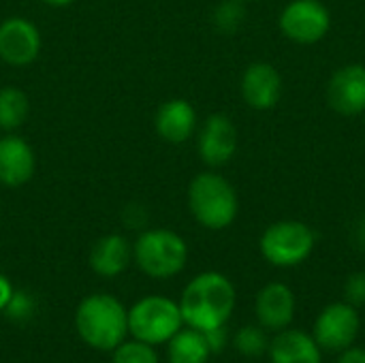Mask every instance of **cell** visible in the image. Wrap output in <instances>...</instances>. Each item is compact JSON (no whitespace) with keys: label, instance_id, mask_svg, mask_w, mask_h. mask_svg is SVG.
<instances>
[{"label":"cell","instance_id":"cell-25","mask_svg":"<svg viewBox=\"0 0 365 363\" xmlns=\"http://www.w3.org/2000/svg\"><path fill=\"white\" fill-rule=\"evenodd\" d=\"M203 336H205V340H207V347H210L212 355L222 353V351H225V347H227V342H229L227 325H222V327H214V329H207V332H203Z\"/></svg>","mask_w":365,"mask_h":363},{"label":"cell","instance_id":"cell-28","mask_svg":"<svg viewBox=\"0 0 365 363\" xmlns=\"http://www.w3.org/2000/svg\"><path fill=\"white\" fill-rule=\"evenodd\" d=\"M353 237H355V244H357V246H359V248L365 252V216L357 220L355 231H353Z\"/></svg>","mask_w":365,"mask_h":363},{"label":"cell","instance_id":"cell-6","mask_svg":"<svg viewBox=\"0 0 365 363\" xmlns=\"http://www.w3.org/2000/svg\"><path fill=\"white\" fill-rule=\"evenodd\" d=\"M182 327L180 304L171 297L148 295L128 308V334L152 347L167 344Z\"/></svg>","mask_w":365,"mask_h":363},{"label":"cell","instance_id":"cell-2","mask_svg":"<svg viewBox=\"0 0 365 363\" xmlns=\"http://www.w3.org/2000/svg\"><path fill=\"white\" fill-rule=\"evenodd\" d=\"M188 212L207 231L229 229L240 214V195L231 180L216 169L197 173L186 190Z\"/></svg>","mask_w":365,"mask_h":363},{"label":"cell","instance_id":"cell-3","mask_svg":"<svg viewBox=\"0 0 365 363\" xmlns=\"http://www.w3.org/2000/svg\"><path fill=\"white\" fill-rule=\"evenodd\" d=\"M75 329L90 349L111 353L128 336V310L109 293H92L75 310Z\"/></svg>","mask_w":365,"mask_h":363},{"label":"cell","instance_id":"cell-18","mask_svg":"<svg viewBox=\"0 0 365 363\" xmlns=\"http://www.w3.org/2000/svg\"><path fill=\"white\" fill-rule=\"evenodd\" d=\"M212 351L203 332L192 327H182L167 342V359L169 363H207Z\"/></svg>","mask_w":365,"mask_h":363},{"label":"cell","instance_id":"cell-31","mask_svg":"<svg viewBox=\"0 0 365 363\" xmlns=\"http://www.w3.org/2000/svg\"><path fill=\"white\" fill-rule=\"evenodd\" d=\"M364 124H365V113H364Z\"/></svg>","mask_w":365,"mask_h":363},{"label":"cell","instance_id":"cell-11","mask_svg":"<svg viewBox=\"0 0 365 363\" xmlns=\"http://www.w3.org/2000/svg\"><path fill=\"white\" fill-rule=\"evenodd\" d=\"M284 92V79L280 71L265 60L252 62L244 68L240 79V94L246 107L252 111H272Z\"/></svg>","mask_w":365,"mask_h":363},{"label":"cell","instance_id":"cell-22","mask_svg":"<svg viewBox=\"0 0 365 363\" xmlns=\"http://www.w3.org/2000/svg\"><path fill=\"white\" fill-rule=\"evenodd\" d=\"M111 363H158V355L152 344L133 338L111 351Z\"/></svg>","mask_w":365,"mask_h":363},{"label":"cell","instance_id":"cell-29","mask_svg":"<svg viewBox=\"0 0 365 363\" xmlns=\"http://www.w3.org/2000/svg\"><path fill=\"white\" fill-rule=\"evenodd\" d=\"M41 2L47 6H53V9H62V6H71L75 0H41Z\"/></svg>","mask_w":365,"mask_h":363},{"label":"cell","instance_id":"cell-1","mask_svg":"<svg viewBox=\"0 0 365 363\" xmlns=\"http://www.w3.org/2000/svg\"><path fill=\"white\" fill-rule=\"evenodd\" d=\"M235 287L225 274L201 272L184 287L178 304L186 327L207 332L227 325L235 310Z\"/></svg>","mask_w":365,"mask_h":363},{"label":"cell","instance_id":"cell-21","mask_svg":"<svg viewBox=\"0 0 365 363\" xmlns=\"http://www.w3.org/2000/svg\"><path fill=\"white\" fill-rule=\"evenodd\" d=\"M233 347L240 355L244 357H261L267 353L269 349V338H267V329H263L261 325H246L242 329L235 332L233 336Z\"/></svg>","mask_w":365,"mask_h":363},{"label":"cell","instance_id":"cell-5","mask_svg":"<svg viewBox=\"0 0 365 363\" xmlns=\"http://www.w3.org/2000/svg\"><path fill=\"white\" fill-rule=\"evenodd\" d=\"M317 248V233L314 229L297 218H284L272 223L259 237V252L261 257L282 270L297 267L306 263Z\"/></svg>","mask_w":365,"mask_h":363},{"label":"cell","instance_id":"cell-8","mask_svg":"<svg viewBox=\"0 0 365 363\" xmlns=\"http://www.w3.org/2000/svg\"><path fill=\"white\" fill-rule=\"evenodd\" d=\"M361 329L359 308L351 306L349 302H334L321 310L314 321L312 338L323 351L342 353L355 344Z\"/></svg>","mask_w":365,"mask_h":363},{"label":"cell","instance_id":"cell-26","mask_svg":"<svg viewBox=\"0 0 365 363\" xmlns=\"http://www.w3.org/2000/svg\"><path fill=\"white\" fill-rule=\"evenodd\" d=\"M338 363H365V349L359 347H349L346 351L340 353Z\"/></svg>","mask_w":365,"mask_h":363},{"label":"cell","instance_id":"cell-4","mask_svg":"<svg viewBox=\"0 0 365 363\" xmlns=\"http://www.w3.org/2000/svg\"><path fill=\"white\" fill-rule=\"evenodd\" d=\"M133 261L145 276L167 280L184 272L188 263V244L171 229H145L133 244Z\"/></svg>","mask_w":365,"mask_h":363},{"label":"cell","instance_id":"cell-9","mask_svg":"<svg viewBox=\"0 0 365 363\" xmlns=\"http://www.w3.org/2000/svg\"><path fill=\"white\" fill-rule=\"evenodd\" d=\"M240 145V133L235 122L227 113H210L197 128V152L205 167L220 169L229 165Z\"/></svg>","mask_w":365,"mask_h":363},{"label":"cell","instance_id":"cell-12","mask_svg":"<svg viewBox=\"0 0 365 363\" xmlns=\"http://www.w3.org/2000/svg\"><path fill=\"white\" fill-rule=\"evenodd\" d=\"M327 105L346 118L365 113V64L351 62L336 68L325 88Z\"/></svg>","mask_w":365,"mask_h":363},{"label":"cell","instance_id":"cell-14","mask_svg":"<svg viewBox=\"0 0 365 363\" xmlns=\"http://www.w3.org/2000/svg\"><path fill=\"white\" fill-rule=\"evenodd\" d=\"M297 310L295 293L284 282H269L265 285L255 300V315L263 329L267 332H282L287 329Z\"/></svg>","mask_w":365,"mask_h":363},{"label":"cell","instance_id":"cell-10","mask_svg":"<svg viewBox=\"0 0 365 363\" xmlns=\"http://www.w3.org/2000/svg\"><path fill=\"white\" fill-rule=\"evenodd\" d=\"M43 36L38 26L24 17L11 15L0 21V60L9 66H30L41 56Z\"/></svg>","mask_w":365,"mask_h":363},{"label":"cell","instance_id":"cell-16","mask_svg":"<svg viewBox=\"0 0 365 363\" xmlns=\"http://www.w3.org/2000/svg\"><path fill=\"white\" fill-rule=\"evenodd\" d=\"M90 267L101 278H115L133 261V244L120 233H107L90 248Z\"/></svg>","mask_w":365,"mask_h":363},{"label":"cell","instance_id":"cell-20","mask_svg":"<svg viewBox=\"0 0 365 363\" xmlns=\"http://www.w3.org/2000/svg\"><path fill=\"white\" fill-rule=\"evenodd\" d=\"M248 17L246 2L240 0H220L212 11V24L220 34H235Z\"/></svg>","mask_w":365,"mask_h":363},{"label":"cell","instance_id":"cell-24","mask_svg":"<svg viewBox=\"0 0 365 363\" xmlns=\"http://www.w3.org/2000/svg\"><path fill=\"white\" fill-rule=\"evenodd\" d=\"M344 302L355 308L365 306V272H355L344 280Z\"/></svg>","mask_w":365,"mask_h":363},{"label":"cell","instance_id":"cell-27","mask_svg":"<svg viewBox=\"0 0 365 363\" xmlns=\"http://www.w3.org/2000/svg\"><path fill=\"white\" fill-rule=\"evenodd\" d=\"M13 291H15V289H13L11 280H9L4 274H0V312H4V308H6V304H9Z\"/></svg>","mask_w":365,"mask_h":363},{"label":"cell","instance_id":"cell-7","mask_svg":"<svg viewBox=\"0 0 365 363\" xmlns=\"http://www.w3.org/2000/svg\"><path fill=\"white\" fill-rule=\"evenodd\" d=\"M331 26V11L323 0H289L278 15L282 36L295 45L321 43Z\"/></svg>","mask_w":365,"mask_h":363},{"label":"cell","instance_id":"cell-30","mask_svg":"<svg viewBox=\"0 0 365 363\" xmlns=\"http://www.w3.org/2000/svg\"><path fill=\"white\" fill-rule=\"evenodd\" d=\"M240 2H246L248 4V2H255V0H240Z\"/></svg>","mask_w":365,"mask_h":363},{"label":"cell","instance_id":"cell-13","mask_svg":"<svg viewBox=\"0 0 365 363\" xmlns=\"http://www.w3.org/2000/svg\"><path fill=\"white\" fill-rule=\"evenodd\" d=\"M199 128V113L195 105L186 98H169L158 105L154 113L156 135L171 145H182Z\"/></svg>","mask_w":365,"mask_h":363},{"label":"cell","instance_id":"cell-19","mask_svg":"<svg viewBox=\"0 0 365 363\" xmlns=\"http://www.w3.org/2000/svg\"><path fill=\"white\" fill-rule=\"evenodd\" d=\"M30 116V98L17 86L0 88V131L15 133Z\"/></svg>","mask_w":365,"mask_h":363},{"label":"cell","instance_id":"cell-23","mask_svg":"<svg viewBox=\"0 0 365 363\" xmlns=\"http://www.w3.org/2000/svg\"><path fill=\"white\" fill-rule=\"evenodd\" d=\"M34 310H36V304H34V297L30 293H26V291H13V295H11V300H9V304L4 308V315L11 321L24 323V321L32 319Z\"/></svg>","mask_w":365,"mask_h":363},{"label":"cell","instance_id":"cell-17","mask_svg":"<svg viewBox=\"0 0 365 363\" xmlns=\"http://www.w3.org/2000/svg\"><path fill=\"white\" fill-rule=\"evenodd\" d=\"M267 355L272 363H323V349L312 334L289 327L269 340Z\"/></svg>","mask_w":365,"mask_h":363},{"label":"cell","instance_id":"cell-15","mask_svg":"<svg viewBox=\"0 0 365 363\" xmlns=\"http://www.w3.org/2000/svg\"><path fill=\"white\" fill-rule=\"evenodd\" d=\"M36 173L34 148L19 135L6 133L0 137V184L6 188L26 186Z\"/></svg>","mask_w":365,"mask_h":363}]
</instances>
